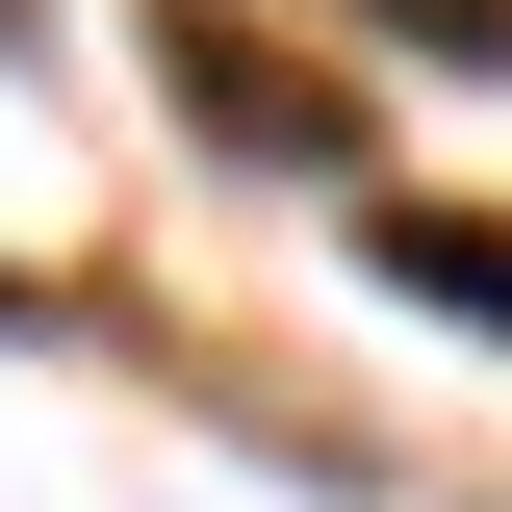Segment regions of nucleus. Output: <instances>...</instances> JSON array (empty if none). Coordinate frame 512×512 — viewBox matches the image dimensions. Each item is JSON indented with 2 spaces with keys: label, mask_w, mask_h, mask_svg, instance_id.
<instances>
[{
  "label": "nucleus",
  "mask_w": 512,
  "mask_h": 512,
  "mask_svg": "<svg viewBox=\"0 0 512 512\" xmlns=\"http://www.w3.org/2000/svg\"><path fill=\"white\" fill-rule=\"evenodd\" d=\"M154 103H180L205 154H256V180H384L359 154V77H282L256 26H205V0H154Z\"/></svg>",
  "instance_id": "obj_1"
},
{
  "label": "nucleus",
  "mask_w": 512,
  "mask_h": 512,
  "mask_svg": "<svg viewBox=\"0 0 512 512\" xmlns=\"http://www.w3.org/2000/svg\"><path fill=\"white\" fill-rule=\"evenodd\" d=\"M359 256H384L436 333H487V359H512V205H359Z\"/></svg>",
  "instance_id": "obj_2"
},
{
  "label": "nucleus",
  "mask_w": 512,
  "mask_h": 512,
  "mask_svg": "<svg viewBox=\"0 0 512 512\" xmlns=\"http://www.w3.org/2000/svg\"><path fill=\"white\" fill-rule=\"evenodd\" d=\"M333 26H384V52H436V77H512V0H333Z\"/></svg>",
  "instance_id": "obj_3"
}]
</instances>
